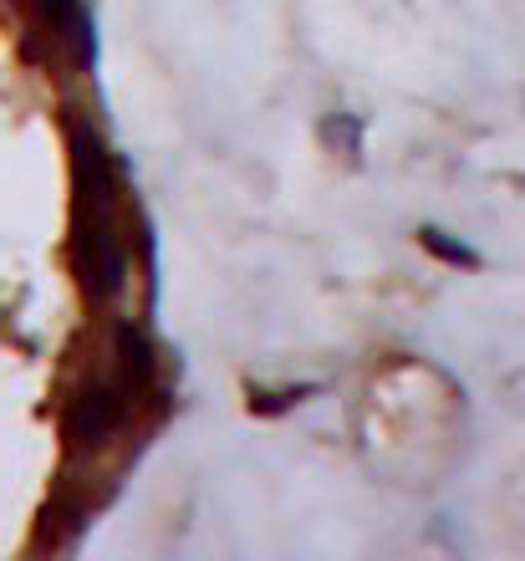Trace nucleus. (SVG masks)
<instances>
[{
    "label": "nucleus",
    "instance_id": "obj_1",
    "mask_svg": "<svg viewBox=\"0 0 525 561\" xmlns=\"http://www.w3.org/2000/svg\"><path fill=\"white\" fill-rule=\"evenodd\" d=\"M72 174H77V215H72V261L77 280L92 301L123 291L128 251L113 220V159L88 123H72Z\"/></svg>",
    "mask_w": 525,
    "mask_h": 561
},
{
    "label": "nucleus",
    "instance_id": "obj_2",
    "mask_svg": "<svg viewBox=\"0 0 525 561\" xmlns=\"http://www.w3.org/2000/svg\"><path fill=\"white\" fill-rule=\"evenodd\" d=\"M117 419H123V393L98 383V388H88V393H77L72 414H67V434L82 444H98L117 428Z\"/></svg>",
    "mask_w": 525,
    "mask_h": 561
},
{
    "label": "nucleus",
    "instance_id": "obj_3",
    "mask_svg": "<svg viewBox=\"0 0 525 561\" xmlns=\"http://www.w3.org/2000/svg\"><path fill=\"white\" fill-rule=\"evenodd\" d=\"M42 5V15L57 26V36H67V42H77V57L88 61H98V36H92V21H88V11L77 5V0H36Z\"/></svg>",
    "mask_w": 525,
    "mask_h": 561
},
{
    "label": "nucleus",
    "instance_id": "obj_4",
    "mask_svg": "<svg viewBox=\"0 0 525 561\" xmlns=\"http://www.w3.org/2000/svg\"><path fill=\"white\" fill-rule=\"evenodd\" d=\"M321 138H327V148H332L336 159H363V128H357V118L352 113H327L321 118Z\"/></svg>",
    "mask_w": 525,
    "mask_h": 561
},
{
    "label": "nucleus",
    "instance_id": "obj_5",
    "mask_svg": "<svg viewBox=\"0 0 525 561\" xmlns=\"http://www.w3.org/2000/svg\"><path fill=\"white\" fill-rule=\"evenodd\" d=\"M117 342H123V378H128L133 388L148 383V368H153V347L144 342V332H138V327H117Z\"/></svg>",
    "mask_w": 525,
    "mask_h": 561
},
{
    "label": "nucleus",
    "instance_id": "obj_6",
    "mask_svg": "<svg viewBox=\"0 0 525 561\" xmlns=\"http://www.w3.org/2000/svg\"><path fill=\"white\" fill-rule=\"evenodd\" d=\"M419 240H423V251L429 255H438V261H449V266H480V255L469 251V245H459V240L449 236V230H438V225H423L419 230Z\"/></svg>",
    "mask_w": 525,
    "mask_h": 561
}]
</instances>
